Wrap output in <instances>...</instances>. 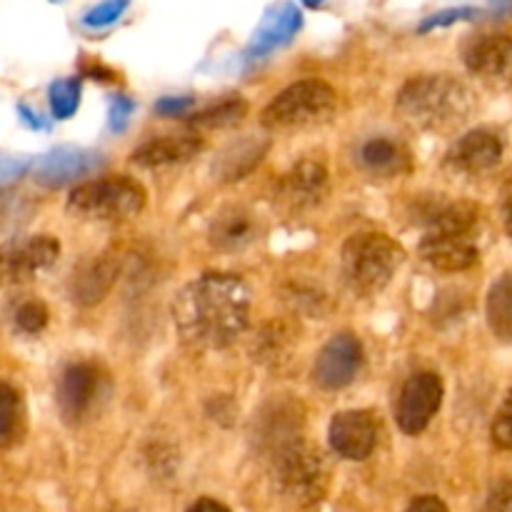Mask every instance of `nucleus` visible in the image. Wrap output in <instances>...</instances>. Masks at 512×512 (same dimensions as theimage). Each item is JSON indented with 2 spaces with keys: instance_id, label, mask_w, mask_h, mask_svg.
<instances>
[{
  "instance_id": "f257e3e1",
  "label": "nucleus",
  "mask_w": 512,
  "mask_h": 512,
  "mask_svg": "<svg viewBox=\"0 0 512 512\" xmlns=\"http://www.w3.org/2000/svg\"><path fill=\"white\" fill-rule=\"evenodd\" d=\"M253 295L248 283L233 273L198 275L173 300L178 338L190 350H223L245 333Z\"/></svg>"
},
{
  "instance_id": "f03ea898",
  "label": "nucleus",
  "mask_w": 512,
  "mask_h": 512,
  "mask_svg": "<svg viewBox=\"0 0 512 512\" xmlns=\"http://www.w3.org/2000/svg\"><path fill=\"white\" fill-rule=\"evenodd\" d=\"M473 105L468 85L445 73L415 75L395 98V110L405 123L438 135L460 128L473 113Z\"/></svg>"
},
{
  "instance_id": "7ed1b4c3",
  "label": "nucleus",
  "mask_w": 512,
  "mask_h": 512,
  "mask_svg": "<svg viewBox=\"0 0 512 512\" xmlns=\"http://www.w3.org/2000/svg\"><path fill=\"white\" fill-rule=\"evenodd\" d=\"M478 240L480 205L473 200H455L435 210L418 253L440 273H463L478 263Z\"/></svg>"
},
{
  "instance_id": "20e7f679",
  "label": "nucleus",
  "mask_w": 512,
  "mask_h": 512,
  "mask_svg": "<svg viewBox=\"0 0 512 512\" xmlns=\"http://www.w3.org/2000/svg\"><path fill=\"white\" fill-rule=\"evenodd\" d=\"M405 263V250L390 235L380 230H363L350 235L340 250L343 280L360 298H373L383 293Z\"/></svg>"
},
{
  "instance_id": "39448f33",
  "label": "nucleus",
  "mask_w": 512,
  "mask_h": 512,
  "mask_svg": "<svg viewBox=\"0 0 512 512\" xmlns=\"http://www.w3.org/2000/svg\"><path fill=\"white\" fill-rule=\"evenodd\" d=\"M338 113V93L318 78L298 80L275 95L260 115V125L270 133H303L330 123Z\"/></svg>"
},
{
  "instance_id": "423d86ee",
  "label": "nucleus",
  "mask_w": 512,
  "mask_h": 512,
  "mask_svg": "<svg viewBox=\"0 0 512 512\" xmlns=\"http://www.w3.org/2000/svg\"><path fill=\"white\" fill-rule=\"evenodd\" d=\"M273 478L275 488L288 503L310 508L328 493L330 465L318 445L293 438L273 450Z\"/></svg>"
},
{
  "instance_id": "0eeeda50",
  "label": "nucleus",
  "mask_w": 512,
  "mask_h": 512,
  "mask_svg": "<svg viewBox=\"0 0 512 512\" xmlns=\"http://www.w3.org/2000/svg\"><path fill=\"white\" fill-rule=\"evenodd\" d=\"M148 203L143 183L130 175H110L78 185L68 195L70 215L85 220H130L143 213Z\"/></svg>"
},
{
  "instance_id": "6e6552de",
  "label": "nucleus",
  "mask_w": 512,
  "mask_h": 512,
  "mask_svg": "<svg viewBox=\"0 0 512 512\" xmlns=\"http://www.w3.org/2000/svg\"><path fill=\"white\" fill-rule=\"evenodd\" d=\"M108 393V378L95 363H75L68 365L60 375L58 383V410L60 418L68 425H83L85 420L98 413Z\"/></svg>"
},
{
  "instance_id": "1a4fd4ad",
  "label": "nucleus",
  "mask_w": 512,
  "mask_h": 512,
  "mask_svg": "<svg viewBox=\"0 0 512 512\" xmlns=\"http://www.w3.org/2000/svg\"><path fill=\"white\" fill-rule=\"evenodd\" d=\"M60 258V243L53 235H25L0 245V290L18 288L38 278Z\"/></svg>"
},
{
  "instance_id": "9d476101",
  "label": "nucleus",
  "mask_w": 512,
  "mask_h": 512,
  "mask_svg": "<svg viewBox=\"0 0 512 512\" xmlns=\"http://www.w3.org/2000/svg\"><path fill=\"white\" fill-rule=\"evenodd\" d=\"M328 190V168L318 160H300L275 183L273 203L288 215H305L328 198Z\"/></svg>"
},
{
  "instance_id": "9b49d317",
  "label": "nucleus",
  "mask_w": 512,
  "mask_h": 512,
  "mask_svg": "<svg viewBox=\"0 0 512 512\" xmlns=\"http://www.w3.org/2000/svg\"><path fill=\"white\" fill-rule=\"evenodd\" d=\"M443 380L438 373H415L405 380L403 390H400L398 405H395V420L398 428L405 435H420L425 433L433 418L438 415L440 405H443Z\"/></svg>"
},
{
  "instance_id": "f8f14e48",
  "label": "nucleus",
  "mask_w": 512,
  "mask_h": 512,
  "mask_svg": "<svg viewBox=\"0 0 512 512\" xmlns=\"http://www.w3.org/2000/svg\"><path fill=\"white\" fill-rule=\"evenodd\" d=\"M363 360L365 353L358 335L350 333V330L333 335L318 353V360H315V385L325 393H338V390L348 388L363 370Z\"/></svg>"
},
{
  "instance_id": "ddd939ff",
  "label": "nucleus",
  "mask_w": 512,
  "mask_h": 512,
  "mask_svg": "<svg viewBox=\"0 0 512 512\" xmlns=\"http://www.w3.org/2000/svg\"><path fill=\"white\" fill-rule=\"evenodd\" d=\"M380 440V418L375 410H343L330 420L328 443L345 460H368Z\"/></svg>"
},
{
  "instance_id": "4468645a",
  "label": "nucleus",
  "mask_w": 512,
  "mask_h": 512,
  "mask_svg": "<svg viewBox=\"0 0 512 512\" xmlns=\"http://www.w3.org/2000/svg\"><path fill=\"white\" fill-rule=\"evenodd\" d=\"M105 165V158L95 150L73 148V145H60V148L50 150L43 158L35 160L33 178L40 188L58 190L65 185L75 183V180L85 178V175L95 173Z\"/></svg>"
},
{
  "instance_id": "2eb2a0df",
  "label": "nucleus",
  "mask_w": 512,
  "mask_h": 512,
  "mask_svg": "<svg viewBox=\"0 0 512 512\" xmlns=\"http://www.w3.org/2000/svg\"><path fill=\"white\" fill-rule=\"evenodd\" d=\"M503 160V140L488 128L460 135L445 155V168L458 175H483Z\"/></svg>"
},
{
  "instance_id": "dca6fc26",
  "label": "nucleus",
  "mask_w": 512,
  "mask_h": 512,
  "mask_svg": "<svg viewBox=\"0 0 512 512\" xmlns=\"http://www.w3.org/2000/svg\"><path fill=\"white\" fill-rule=\"evenodd\" d=\"M300 28H303V10L290 0H278L265 10L245 53L248 58H265V55L293 43Z\"/></svg>"
},
{
  "instance_id": "f3484780",
  "label": "nucleus",
  "mask_w": 512,
  "mask_h": 512,
  "mask_svg": "<svg viewBox=\"0 0 512 512\" xmlns=\"http://www.w3.org/2000/svg\"><path fill=\"white\" fill-rule=\"evenodd\" d=\"M258 235L260 220L255 210H250L248 205L228 203L210 220L208 243L220 253H240V250L250 248Z\"/></svg>"
},
{
  "instance_id": "a211bd4d",
  "label": "nucleus",
  "mask_w": 512,
  "mask_h": 512,
  "mask_svg": "<svg viewBox=\"0 0 512 512\" xmlns=\"http://www.w3.org/2000/svg\"><path fill=\"white\" fill-rule=\"evenodd\" d=\"M465 65L473 75L490 85H512V35H485L473 40L463 53Z\"/></svg>"
},
{
  "instance_id": "6ab92c4d",
  "label": "nucleus",
  "mask_w": 512,
  "mask_h": 512,
  "mask_svg": "<svg viewBox=\"0 0 512 512\" xmlns=\"http://www.w3.org/2000/svg\"><path fill=\"white\" fill-rule=\"evenodd\" d=\"M118 275L120 260L110 250L108 253H100L98 258L85 260L70 275V298L78 305H83V308H93V305H98L113 290Z\"/></svg>"
},
{
  "instance_id": "aec40b11",
  "label": "nucleus",
  "mask_w": 512,
  "mask_h": 512,
  "mask_svg": "<svg viewBox=\"0 0 512 512\" xmlns=\"http://www.w3.org/2000/svg\"><path fill=\"white\" fill-rule=\"evenodd\" d=\"M203 148L205 140L193 130H188V133L165 135V138H155L138 145L130 155V163L145 170L173 168V165H183L193 160L195 155L203 153Z\"/></svg>"
},
{
  "instance_id": "412c9836",
  "label": "nucleus",
  "mask_w": 512,
  "mask_h": 512,
  "mask_svg": "<svg viewBox=\"0 0 512 512\" xmlns=\"http://www.w3.org/2000/svg\"><path fill=\"white\" fill-rule=\"evenodd\" d=\"M358 163L373 178H398V175H408L413 170V155H410L408 145H403L400 140L378 135L360 145Z\"/></svg>"
},
{
  "instance_id": "4be33fe9",
  "label": "nucleus",
  "mask_w": 512,
  "mask_h": 512,
  "mask_svg": "<svg viewBox=\"0 0 512 512\" xmlns=\"http://www.w3.org/2000/svg\"><path fill=\"white\" fill-rule=\"evenodd\" d=\"M268 140L258 138V135H248V138H238L220 150V155L213 163V175L223 183H233V180L245 178L253 168H258L260 160L268 153Z\"/></svg>"
},
{
  "instance_id": "5701e85b",
  "label": "nucleus",
  "mask_w": 512,
  "mask_h": 512,
  "mask_svg": "<svg viewBox=\"0 0 512 512\" xmlns=\"http://www.w3.org/2000/svg\"><path fill=\"white\" fill-rule=\"evenodd\" d=\"M295 348V330L285 320H270L253 340V358L265 368H280L288 363Z\"/></svg>"
},
{
  "instance_id": "b1692460",
  "label": "nucleus",
  "mask_w": 512,
  "mask_h": 512,
  "mask_svg": "<svg viewBox=\"0 0 512 512\" xmlns=\"http://www.w3.org/2000/svg\"><path fill=\"white\" fill-rule=\"evenodd\" d=\"M485 318L490 330L503 343H512V273L500 275L488 290Z\"/></svg>"
},
{
  "instance_id": "393cba45",
  "label": "nucleus",
  "mask_w": 512,
  "mask_h": 512,
  "mask_svg": "<svg viewBox=\"0 0 512 512\" xmlns=\"http://www.w3.org/2000/svg\"><path fill=\"white\" fill-rule=\"evenodd\" d=\"M245 115H248V100H243L235 95V98L220 100L218 105H210V108L190 115L188 128L198 135L215 133V130L235 128V125H238Z\"/></svg>"
},
{
  "instance_id": "a878e982",
  "label": "nucleus",
  "mask_w": 512,
  "mask_h": 512,
  "mask_svg": "<svg viewBox=\"0 0 512 512\" xmlns=\"http://www.w3.org/2000/svg\"><path fill=\"white\" fill-rule=\"evenodd\" d=\"M25 433V405L18 390L0 383V443H18Z\"/></svg>"
},
{
  "instance_id": "bb28decb",
  "label": "nucleus",
  "mask_w": 512,
  "mask_h": 512,
  "mask_svg": "<svg viewBox=\"0 0 512 512\" xmlns=\"http://www.w3.org/2000/svg\"><path fill=\"white\" fill-rule=\"evenodd\" d=\"M80 95H83V83L80 78H60L50 85V113L58 120L73 118L75 110L80 105Z\"/></svg>"
},
{
  "instance_id": "cd10ccee",
  "label": "nucleus",
  "mask_w": 512,
  "mask_h": 512,
  "mask_svg": "<svg viewBox=\"0 0 512 512\" xmlns=\"http://www.w3.org/2000/svg\"><path fill=\"white\" fill-rule=\"evenodd\" d=\"M33 215V205L18 193H0V233L18 230Z\"/></svg>"
},
{
  "instance_id": "c85d7f7f",
  "label": "nucleus",
  "mask_w": 512,
  "mask_h": 512,
  "mask_svg": "<svg viewBox=\"0 0 512 512\" xmlns=\"http://www.w3.org/2000/svg\"><path fill=\"white\" fill-rule=\"evenodd\" d=\"M48 308L40 300H25L15 310V325H18L20 333L25 335H38L48 328Z\"/></svg>"
},
{
  "instance_id": "c756f323",
  "label": "nucleus",
  "mask_w": 512,
  "mask_h": 512,
  "mask_svg": "<svg viewBox=\"0 0 512 512\" xmlns=\"http://www.w3.org/2000/svg\"><path fill=\"white\" fill-rule=\"evenodd\" d=\"M130 0H100L95 8H90L88 13L83 15V25L85 28H110L113 23H118L123 18V13L128 10Z\"/></svg>"
},
{
  "instance_id": "7c9ffc66",
  "label": "nucleus",
  "mask_w": 512,
  "mask_h": 512,
  "mask_svg": "<svg viewBox=\"0 0 512 512\" xmlns=\"http://www.w3.org/2000/svg\"><path fill=\"white\" fill-rule=\"evenodd\" d=\"M480 10L478 8H470V5H460V8H445L438 10V13L428 15V18L420 23L418 33H430V30H438V28H450L455 23H463V20H473L478 18Z\"/></svg>"
},
{
  "instance_id": "2f4dec72",
  "label": "nucleus",
  "mask_w": 512,
  "mask_h": 512,
  "mask_svg": "<svg viewBox=\"0 0 512 512\" xmlns=\"http://www.w3.org/2000/svg\"><path fill=\"white\" fill-rule=\"evenodd\" d=\"M490 433H493V443L498 445V448L512 450V388L508 398H505L503 405H500L498 415H495Z\"/></svg>"
},
{
  "instance_id": "473e14b6",
  "label": "nucleus",
  "mask_w": 512,
  "mask_h": 512,
  "mask_svg": "<svg viewBox=\"0 0 512 512\" xmlns=\"http://www.w3.org/2000/svg\"><path fill=\"white\" fill-rule=\"evenodd\" d=\"M195 98L193 95H165L155 103V113L160 118H185V115L193 113Z\"/></svg>"
},
{
  "instance_id": "72a5a7b5",
  "label": "nucleus",
  "mask_w": 512,
  "mask_h": 512,
  "mask_svg": "<svg viewBox=\"0 0 512 512\" xmlns=\"http://www.w3.org/2000/svg\"><path fill=\"white\" fill-rule=\"evenodd\" d=\"M135 113V103L128 98V95H115L113 105H110V128L113 133H123L128 128L130 118Z\"/></svg>"
},
{
  "instance_id": "f704fd0d",
  "label": "nucleus",
  "mask_w": 512,
  "mask_h": 512,
  "mask_svg": "<svg viewBox=\"0 0 512 512\" xmlns=\"http://www.w3.org/2000/svg\"><path fill=\"white\" fill-rule=\"evenodd\" d=\"M33 165L30 158H20V155H5L0 153V183H10V180H18L25 170Z\"/></svg>"
},
{
  "instance_id": "c9c22d12",
  "label": "nucleus",
  "mask_w": 512,
  "mask_h": 512,
  "mask_svg": "<svg viewBox=\"0 0 512 512\" xmlns=\"http://www.w3.org/2000/svg\"><path fill=\"white\" fill-rule=\"evenodd\" d=\"M500 215H503L505 230L512 235V178L503 188V198H500Z\"/></svg>"
},
{
  "instance_id": "e433bc0d",
  "label": "nucleus",
  "mask_w": 512,
  "mask_h": 512,
  "mask_svg": "<svg viewBox=\"0 0 512 512\" xmlns=\"http://www.w3.org/2000/svg\"><path fill=\"white\" fill-rule=\"evenodd\" d=\"M490 508L498 510H512V483L500 485L493 493V500H490Z\"/></svg>"
},
{
  "instance_id": "4c0bfd02",
  "label": "nucleus",
  "mask_w": 512,
  "mask_h": 512,
  "mask_svg": "<svg viewBox=\"0 0 512 512\" xmlns=\"http://www.w3.org/2000/svg\"><path fill=\"white\" fill-rule=\"evenodd\" d=\"M408 508L410 510H448V505H445L443 500L433 498V495H423V498H415Z\"/></svg>"
},
{
  "instance_id": "58836bf2",
  "label": "nucleus",
  "mask_w": 512,
  "mask_h": 512,
  "mask_svg": "<svg viewBox=\"0 0 512 512\" xmlns=\"http://www.w3.org/2000/svg\"><path fill=\"white\" fill-rule=\"evenodd\" d=\"M20 115H23V120L30 125V128H45L43 120H40L38 115H33V110H28L25 105H20Z\"/></svg>"
},
{
  "instance_id": "ea45409f",
  "label": "nucleus",
  "mask_w": 512,
  "mask_h": 512,
  "mask_svg": "<svg viewBox=\"0 0 512 512\" xmlns=\"http://www.w3.org/2000/svg\"><path fill=\"white\" fill-rule=\"evenodd\" d=\"M200 508H220V510H228V505L218 503V500H208V498H203V500H195V503L190 505V510H200Z\"/></svg>"
},
{
  "instance_id": "a19ab883",
  "label": "nucleus",
  "mask_w": 512,
  "mask_h": 512,
  "mask_svg": "<svg viewBox=\"0 0 512 512\" xmlns=\"http://www.w3.org/2000/svg\"><path fill=\"white\" fill-rule=\"evenodd\" d=\"M490 5H493L498 13H512V0H490Z\"/></svg>"
},
{
  "instance_id": "79ce46f5",
  "label": "nucleus",
  "mask_w": 512,
  "mask_h": 512,
  "mask_svg": "<svg viewBox=\"0 0 512 512\" xmlns=\"http://www.w3.org/2000/svg\"><path fill=\"white\" fill-rule=\"evenodd\" d=\"M305 5H308V8H320V5H323V0H303Z\"/></svg>"
}]
</instances>
